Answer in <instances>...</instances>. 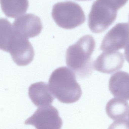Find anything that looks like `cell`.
<instances>
[{
    "mask_svg": "<svg viewBox=\"0 0 129 129\" xmlns=\"http://www.w3.org/2000/svg\"></svg>",
    "mask_w": 129,
    "mask_h": 129,
    "instance_id": "17",
    "label": "cell"
},
{
    "mask_svg": "<svg viewBox=\"0 0 129 129\" xmlns=\"http://www.w3.org/2000/svg\"><path fill=\"white\" fill-rule=\"evenodd\" d=\"M129 43V24L119 23L106 34L103 40L100 49L104 52L116 51L123 49Z\"/></svg>",
    "mask_w": 129,
    "mask_h": 129,
    "instance_id": "7",
    "label": "cell"
},
{
    "mask_svg": "<svg viewBox=\"0 0 129 129\" xmlns=\"http://www.w3.org/2000/svg\"><path fill=\"white\" fill-rule=\"evenodd\" d=\"M124 61L123 55L120 52H104L94 62V69L105 74H112L122 68Z\"/></svg>",
    "mask_w": 129,
    "mask_h": 129,
    "instance_id": "9",
    "label": "cell"
},
{
    "mask_svg": "<svg viewBox=\"0 0 129 129\" xmlns=\"http://www.w3.org/2000/svg\"><path fill=\"white\" fill-rule=\"evenodd\" d=\"M28 96L32 103L37 107L50 105L54 100L47 84L42 81L35 83L29 87Z\"/></svg>",
    "mask_w": 129,
    "mask_h": 129,
    "instance_id": "11",
    "label": "cell"
},
{
    "mask_svg": "<svg viewBox=\"0 0 129 129\" xmlns=\"http://www.w3.org/2000/svg\"><path fill=\"white\" fill-rule=\"evenodd\" d=\"M119 9L108 0H96L88 16V24L92 32L100 33L108 28L117 18Z\"/></svg>",
    "mask_w": 129,
    "mask_h": 129,
    "instance_id": "4",
    "label": "cell"
},
{
    "mask_svg": "<svg viewBox=\"0 0 129 129\" xmlns=\"http://www.w3.org/2000/svg\"><path fill=\"white\" fill-rule=\"evenodd\" d=\"M78 1H87V0H78Z\"/></svg>",
    "mask_w": 129,
    "mask_h": 129,
    "instance_id": "16",
    "label": "cell"
},
{
    "mask_svg": "<svg viewBox=\"0 0 129 129\" xmlns=\"http://www.w3.org/2000/svg\"><path fill=\"white\" fill-rule=\"evenodd\" d=\"M127 128H129V114L128 116V119H127Z\"/></svg>",
    "mask_w": 129,
    "mask_h": 129,
    "instance_id": "15",
    "label": "cell"
},
{
    "mask_svg": "<svg viewBox=\"0 0 129 129\" xmlns=\"http://www.w3.org/2000/svg\"><path fill=\"white\" fill-rule=\"evenodd\" d=\"M124 53L126 60L129 63V43L125 48Z\"/></svg>",
    "mask_w": 129,
    "mask_h": 129,
    "instance_id": "14",
    "label": "cell"
},
{
    "mask_svg": "<svg viewBox=\"0 0 129 129\" xmlns=\"http://www.w3.org/2000/svg\"><path fill=\"white\" fill-rule=\"evenodd\" d=\"M52 16L59 27L66 29L80 26L86 20L84 12L80 6L72 1L55 4L53 8Z\"/></svg>",
    "mask_w": 129,
    "mask_h": 129,
    "instance_id": "5",
    "label": "cell"
},
{
    "mask_svg": "<svg viewBox=\"0 0 129 129\" xmlns=\"http://www.w3.org/2000/svg\"><path fill=\"white\" fill-rule=\"evenodd\" d=\"M109 88L115 97L129 100V74L125 72H118L109 79Z\"/></svg>",
    "mask_w": 129,
    "mask_h": 129,
    "instance_id": "12",
    "label": "cell"
},
{
    "mask_svg": "<svg viewBox=\"0 0 129 129\" xmlns=\"http://www.w3.org/2000/svg\"><path fill=\"white\" fill-rule=\"evenodd\" d=\"M1 50L9 53L19 66H26L33 61L35 52L28 39L20 35L6 18L1 19Z\"/></svg>",
    "mask_w": 129,
    "mask_h": 129,
    "instance_id": "1",
    "label": "cell"
},
{
    "mask_svg": "<svg viewBox=\"0 0 129 129\" xmlns=\"http://www.w3.org/2000/svg\"><path fill=\"white\" fill-rule=\"evenodd\" d=\"M106 111L108 117L114 120L113 126L127 127L129 114V104L120 98H113L107 103Z\"/></svg>",
    "mask_w": 129,
    "mask_h": 129,
    "instance_id": "10",
    "label": "cell"
},
{
    "mask_svg": "<svg viewBox=\"0 0 129 129\" xmlns=\"http://www.w3.org/2000/svg\"><path fill=\"white\" fill-rule=\"evenodd\" d=\"M24 124L33 125L37 129H59L62 126V121L56 108L47 105L38 108Z\"/></svg>",
    "mask_w": 129,
    "mask_h": 129,
    "instance_id": "6",
    "label": "cell"
},
{
    "mask_svg": "<svg viewBox=\"0 0 129 129\" xmlns=\"http://www.w3.org/2000/svg\"><path fill=\"white\" fill-rule=\"evenodd\" d=\"M48 85L53 95L62 103L76 102L82 94L81 87L76 80L75 73L66 67L58 68L52 73Z\"/></svg>",
    "mask_w": 129,
    "mask_h": 129,
    "instance_id": "3",
    "label": "cell"
},
{
    "mask_svg": "<svg viewBox=\"0 0 129 129\" xmlns=\"http://www.w3.org/2000/svg\"><path fill=\"white\" fill-rule=\"evenodd\" d=\"M1 8L7 17L16 18L25 14L28 9V0H1Z\"/></svg>",
    "mask_w": 129,
    "mask_h": 129,
    "instance_id": "13",
    "label": "cell"
},
{
    "mask_svg": "<svg viewBox=\"0 0 129 129\" xmlns=\"http://www.w3.org/2000/svg\"><path fill=\"white\" fill-rule=\"evenodd\" d=\"M12 25L18 34L28 39L39 35L43 28L40 18L32 14L19 16L15 20Z\"/></svg>",
    "mask_w": 129,
    "mask_h": 129,
    "instance_id": "8",
    "label": "cell"
},
{
    "mask_svg": "<svg viewBox=\"0 0 129 129\" xmlns=\"http://www.w3.org/2000/svg\"><path fill=\"white\" fill-rule=\"evenodd\" d=\"M95 47L94 38L86 35L69 46L66 51V64L80 79L88 77L93 72L94 61L91 56Z\"/></svg>",
    "mask_w": 129,
    "mask_h": 129,
    "instance_id": "2",
    "label": "cell"
}]
</instances>
